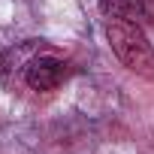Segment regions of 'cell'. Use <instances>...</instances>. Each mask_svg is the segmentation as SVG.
Listing matches in <instances>:
<instances>
[{
    "label": "cell",
    "instance_id": "obj_1",
    "mask_svg": "<svg viewBox=\"0 0 154 154\" xmlns=\"http://www.w3.org/2000/svg\"><path fill=\"white\" fill-rule=\"evenodd\" d=\"M106 39L115 57L136 75L154 82V45L148 42L145 30L124 18H106Z\"/></svg>",
    "mask_w": 154,
    "mask_h": 154
},
{
    "label": "cell",
    "instance_id": "obj_4",
    "mask_svg": "<svg viewBox=\"0 0 154 154\" xmlns=\"http://www.w3.org/2000/svg\"><path fill=\"white\" fill-rule=\"evenodd\" d=\"M0 69H3V48H0Z\"/></svg>",
    "mask_w": 154,
    "mask_h": 154
},
{
    "label": "cell",
    "instance_id": "obj_3",
    "mask_svg": "<svg viewBox=\"0 0 154 154\" xmlns=\"http://www.w3.org/2000/svg\"><path fill=\"white\" fill-rule=\"evenodd\" d=\"M106 18H124L133 24H154V0H100Z\"/></svg>",
    "mask_w": 154,
    "mask_h": 154
},
{
    "label": "cell",
    "instance_id": "obj_2",
    "mask_svg": "<svg viewBox=\"0 0 154 154\" xmlns=\"http://www.w3.org/2000/svg\"><path fill=\"white\" fill-rule=\"evenodd\" d=\"M66 75H69L66 60H60V57H54V54H39V57H33V60L27 63L24 82L30 85V91L45 94V91H54Z\"/></svg>",
    "mask_w": 154,
    "mask_h": 154
}]
</instances>
